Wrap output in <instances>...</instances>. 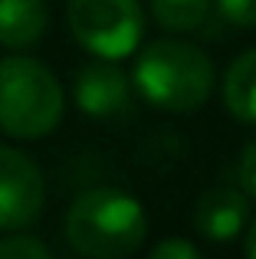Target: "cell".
<instances>
[{
  "label": "cell",
  "mask_w": 256,
  "mask_h": 259,
  "mask_svg": "<svg viewBox=\"0 0 256 259\" xmlns=\"http://www.w3.org/2000/svg\"><path fill=\"white\" fill-rule=\"evenodd\" d=\"M148 217L138 197L118 187H92L72 200L66 213V240L79 256L122 259L141 249Z\"/></svg>",
  "instance_id": "1"
},
{
  "label": "cell",
  "mask_w": 256,
  "mask_h": 259,
  "mask_svg": "<svg viewBox=\"0 0 256 259\" xmlns=\"http://www.w3.org/2000/svg\"><path fill=\"white\" fill-rule=\"evenodd\" d=\"M132 82L138 95L164 112H197L214 89V63L184 39H154L141 50Z\"/></svg>",
  "instance_id": "2"
},
{
  "label": "cell",
  "mask_w": 256,
  "mask_h": 259,
  "mask_svg": "<svg viewBox=\"0 0 256 259\" xmlns=\"http://www.w3.org/2000/svg\"><path fill=\"white\" fill-rule=\"evenodd\" d=\"M66 95L50 66L30 56L0 59V132L36 141L63 121Z\"/></svg>",
  "instance_id": "3"
},
{
  "label": "cell",
  "mask_w": 256,
  "mask_h": 259,
  "mask_svg": "<svg viewBox=\"0 0 256 259\" xmlns=\"http://www.w3.org/2000/svg\"><path fill=\"white\" fill-rule=\"evenodd\" d=\"M69 33L99 59H125L141 46L145 10L138 0H69Z\"/></svg>",
  "instance_id": "4"
},
{
  "label": "cell",
  "mask_w": 256,
  "mask_h": 259,
  "mask_svg": "<svg viewBox=\"0 0 256 259\" xmlns=\"http://www.w3.org/2000/svg\"><path fill=\"white\" fill-rule=\"evenodd\" d=\"M46 203V181L33 158L0 145V233L26 230L39 220Z\"/></svg>",
  "instance_id": "5"
},
{
  "label": "cell",
  "mask_w": 256,
  "mask_h": 259,
  "mask_svg": "<svg viewBox=\"0 0 256 259\" xmlns=\"http://www.w3.org/2000/svg\"><path fill=\"white\" fill-rule=\"evenodd\" d=\"M72 99L92 118H115L132 102V82L115 66V59H99L82 66L72 79Z\"/></svg>",
  "instance_id": "6"
},
{
  "label": "cell",
  "mask_w": 256,
  "mask_h": 259,
  "mask_svg": "<svg viewBox=\"0 0 256 259\" xmlns=\"http://www.w3.org/2000/svg\"><path fill=\"white\" fill-rule=\"evenodd\" d=\"M246 217H250V200H246L243 190L237 187H210L197 197V207H194V227L204 240L214 243H230L233 236L243 233Z\"/></svg>",
  "instance_id": "7"
},
{
  "label": "cell",
  "mask_w": 256,
  "mask_h": 259,
  "mask_svg": "<svg viewBox=\"0 0 256 259\" xmlns=\"http://www.w3.org/2000/svg\"><path fill=\"white\" fill-rule=\"evenodd\" d=\"M50 26L46 0H0V46L30 50Z\"/></svg>",
  "instance_id": "8"
},
{
  "label": "cell",
  "mask_w": 256,
  "mask_h": 259,
  "mask_svg": "<svg viewBox=\"0 0 256 259\" xmlns=\"http://www.w3.org/2000/svg\"><path fill=\"white\" fill-rule=\"evenodd\" d=\"M224 105L243 125H256V50L237 56L224 72Z\"/></svg>",
  "instance_id": "9"
},
{
  "label": "cell",
  "mask_w": 256,
  "mask_h": 259,
  "mask_svg": "<svg viewBox=\"0 0 256 259\" xmlns=\"http://www.w3.org/2000/svg\"><path fill=\"white\" fill-rule=\"evenodd\" d=\"M151 17L161 30L171 33H191L210 17L214 0H148Z\"/></svg>",
  "instance_id": "10"
},
{
  "label": "cell",
  "mask_w": 256,
  "mask_h": 259,
  "mask_svg": "<svg viewBox=\"0 0 256 259\" xmlns=\"http://www.w3.org/2000/svg\"><path fill=\"white\" fill-rule=\"evenodd\" d=\"M50 256H53L50 243L36 240L30 233L13 230V233L0 236V259H50Z\"/></svg>",
  "instance_id": "11"
},
{
  "label": "cell",
  "mask_w": 256,
  "mask_h": 259,
  "mask_svg": "<svg viewBox=\"0 0 256 259\" xmlns=\"http://www.w3.org/2000/svg\"><path fill=\"white\" fill-rule=\"evenodd\" d=\"M224 20L243 30H256V0H217Z\"/></svg>",
  "instance_id": "12"
},
{
  "label": "cell",
  "mask_w": 256,
  "mask_h": 259,
  "mask_svg": "<svg viewBox=\"0 0 256 259\" xmlns=\"http://www.w3.org/2000/svg\"><path fill=\"white\" fill-rule=\"evenodd\" d=\"M237 177H240V187H243L250 197H256V138L243 148V154H240Z\"/></svg>",
  "instance_id": "13"
},
{
  "label": "cell",
  "mask_w": 256,
  "mask_h": 259,
  "mask_svg": "<svg viewBox=\"0 0 256 259\" xmlns=\"http://www.w3.org/2000/svg\"><path fill=\"white\" fill-rule=\"evenodd\" d=\"M197 246L187 240H164L151 249V259H197Z\"/></svg>",
  "instance_id": "14"
},
{
  "label": "cell",
  "mask_w": 256,
  "mask_h": 259,
  "mask_svg": "<svg viewBox=\"0 0 256 259\" xmlns=\"http://www.w3.org/2000/svg\"><path fill=\"white\" fill-rule=\"evenodd\" d=\"M243 246H246V256L256 259V220L250 223V230H246V243H243Z\"/></svg>",
  "instance_id": "15"
}]
</instances>
